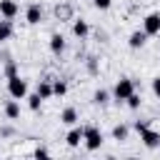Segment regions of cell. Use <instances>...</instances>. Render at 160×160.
<instances>
[{"instance_id":"obj_1","label":"cell","mask_w":160,"mask_h":160,"mask_svg":"<svg viewBox=\"0 0 160 160\" xmlns=\"http://www.w3.org/2000/svg\"><path fill=\"white\" fill-rule=\"evenodd\" d=\"M102 142H105V135H102V130L98 125H85L82 128V145H85V150L95 152V150L102 148Z\"/></svg>"},{"instance_id":"obj_2","label":"cell","mask_w":160,"mask_h":160,"mask_svg":"<svg viewBox=\"0 0 160 160\" xmlns=\"http://www.w3.org/2000/svg\"><path fill=\"white\" fill-rule=\"evenodd\" d=\"M132 92H135V80H132V78H120V80L112 85V100H115V102H125Z\"/></svg>"},{"instance_id":"obj_3","label":"cell","mask_w":160,"mask_h":160,"mask_svg":"<svg viewBox=\"0 0 160 160\" xmlns=\"http://www.w3.org/2000/svg\"><path fill=\"white\" fill-rule=\"evenodd\" d=\"M8 95L15 100H25L28 98V80H22L20 75L8 78Z\"/></svg>"},{"instance_id":"obj_4","label":"cell","mask_w":160,"mask_h":160,"mask_svg":"<svg viewBox=\"0 0 160 160\" xmlns=\"http://www.w3.org/2000/svg\"><path fill=\"white\" fill-rule=\"evenodd\" d=\"M42 5L40 2H30L28 8H25V22L28 25H40L42 22Z\"/></svg>"},{"instance_id":"obj_5","label":"cell","mask_w":160,"mask_h":160,"mask_svg":"<svg viewBox=\"0 0 160 160\" xmlns=\"http://www.w3.org/2000/svg\"><path fill=\"white\" fill-rule=\"evenodd\" d=\"M142 30L152 38V35H160V12H148L142 18Z\"/></svg>"},{"instance_id":"obj_6","label":"cell","mask_w":160,"mask_h":160,"mask_svg":"<svg viewBox=\"0 0 160 160\" xmlns=\"http://www.w3.org/2000/svg\"><path fill=\"white\" fill-rule=\"evenodd\" d=\"M140 140H142V145H145L148 150H155V148H160V132H158V130H152V128H145V130H140Z\"/></svg>"},{"instance_id":"obj_7","label":"cell","mask_w":160,"mask_h":160,"mask_svg":"<svg viewBox=\"0 0 160 160\" xmlns=\"http://www.w3.org/2000/svg\"><path fill=\"white\" fill-rule=\"evenodd\" d=\"M48 48H50V52H52V55H62V52H65V48H68L65 35H62V32H52V35H50V40H48Z\"/></svg>"},{"instance_id":"obj_8","label":"cell","mask_w":160,"mask_h":160,"mask_svg":"<svg viewBox=\"0 0 160 160\" xmlns=\"http://www.w3.org/2000/svg\"><path fill=\"white\" fill-rule=\"evenodd\" d=\"M148 32L145 30H132L130 35H128V48H132V50H140V48H145V42H148Z\"/></svg>"},{"instance_id":"obj_9","label":"cell","mask_w":160,"mask_h":160,"mask_svg":"<svg viewBox=\"0 0 160 160\" xmlns=\"http://www.w3.org/2000/svg\"><path fill=\"white\" fill-rule=\"evenodd\" d=\"M18 12H20V5H18L15 0H0V15H2L5 20H15Z\"/></svg>"},{"instance_id":"obj_10","label":"cell","mask_w":160,"mask_h":160,"mask_svg":"<svg viewBox=\"0 0 160 160\" xmlns=\"http://www.w3.org/2000/svg\"><path fill=\"white\" fill-rule=\"evenodd\" d=\"M2 112H5L8 120H20V100H15V98L5 100L2 102Z\"/></svg>"},{"instance_id":"obj_11","label":"cell","mask_w":160,"mask_h":160,"mask_svg":"<svg viewBox=\"0 0 160 160\" xmlns=\"http://www.w3.org/2000/svg\"><path fill=\"white\" fill-rule=\"evenodd\" d=\"M72 35H75L78 40H85V38L90 35V25H88V20H82V18H72Z\"/></svg>"},{"instance_id":"obj_12","label":"cell","mask_w":160,"mask_h":160,"mask_svg":"<svg viewBox=\"0 0 160 160\" xmlns=\"http://www.w3.org/2000/svg\"><path fill=\"white\" fill-rule=\"evenodd\" d=\"M78 120H80L78 108H72V105H70V108H62V110H60V122H62V125H68V128H70V125H78Z\"/></svg>"},{"instance_id":"obj_13","label":"cell","mask_w":160,"mask_h":160,"mask_svg":"<svg viewBox=\"0 0 160 160\" xmlns=\"http://www.w3.org/2000/svg\"><path fill=\"white\" fill-rule=\"evenodd\" d=\"M65 142H68L70 148H78V145L82 142V125H70V130H68V135H65Z\"/></svg>"},{"instance_id":"obj_14","label":"cell","mask_w":160,"mask_h":160,"mask_svg":"<svg viewBox=\"0 0 160 160\" xmlns=\"http://www.w3.org/2000/svg\"><path fill=\"white\" fill-rule=\"evenodd\" d=\"M38 95H40L42 100H50V98H52V80H50V78H45V80L38 82Z\"/></svg>"},{"instance_id":"obj_15","label":"cell","mask_w":160,"mask_h":160,"mask_svg":"<svg viewBox=\"0 0 160 160\" xmlns=\"http://www.w3.org/2000/svg\"><path fill=\"white\" fill-rule=\"evenodd\" d=\"M128 135H130V125H125V122H118V125L112 128V140H118V142H125V140H128Z\"/></svg>"},{"instance_id":"obj_16","label":"cell","mask_w":160,"mask_h":160,"mask_svg":"<svg viewBox=\"0 0 160 160\" xmlns=\"http://www.w3.org/2000/svg\"><path fill=\"white\" fill-rule=\"evenodd\" d=\"M110 98H112V92H108L105 88H98V90L92 92V102H95V105H100V108H102V105H108V102H110Z\"/></svg>"},{"instance_id":"obj_17","label":"cell","mask_w":160,"mask_h":160,"mask_svg":"<svg viewBox=\"0 0 160 160\" xmlns=\"http://www.w3.org/2000/svg\"><path fill=\"white\" fill-rule=\"evenodd\" d=\"M12 32H15V30H12V20H5V18H2V20H0V45H2L5 40H10Z\"/></svg>"},{"instance_id":"obj_18","label":"cell","mask_w":160,"mask_h":160,"mask_svg":"<svg viewBox=\"0 0 160 160\" xmlns=\"http://www.w3.org/2000/svg\"><path fill=\"white\" fill-rule=\"evenodd\" d=\"M55 18L58 20H72V5H68V2L55 5Z\"/></svg>"},{"instance_id":"obj_19","label":"cell","mask_w":160,"mask_h":160,"mask_svg":"<svg viewBox=\"0 0 160 160\" xmlns=\"http://www.w3.org/2000/svg\"><path fill=\"white\" fill-rule=\"evenodd\" d=\"M15 75H20V65H18V60H8L5 68H2V78L8 80V78H15Z\"/></svg>"},{"instance_id":"obj_20","label":"cell","mask_w":160,"mask_h":160,"mask_svg":"<svg viewBox=\"0 0 160 160\" xmlns=\"http://www.w3.org/2000/svg\"><path fill=\"white\" fill-rule=\"evenodd\" d=\"M65 92H68V82L60 80V78H55V80H52V95H55V98H62Z\"/></svg>"},{"instance_id":"obj_21","label":"cell","mask_w":160,"mask_h":160,"mask_svg":"<svg viewBox=\"0 0 160 160\" xmlns=\"http://www.w3.org/2000/svg\"><path fill=\"white\" fill-rule=\"evenodd\" d=\"M25 100H28V108H30V110H32V112H38V110H40V105H42V98H40V95H38V90H35V92H32V95H28V98H25Z\"/></svg>"},{"instance_id":"obj_22","label":"cell","mask_w":160,"mask_h":160,"mask_svg":"<svg viewBox=\"0 0 160 160\" xmlns=\"http://www.w3.org/2000/svg\"><path fill=\"white\" fill-rule=\"evenodd\" d=\"M85 70H88L90 75H98V70H100V68H98V58H95V55H90V58L85 60Z\"/></svg>"},{"instance_id":"obj_23","label":"cell","mask_w":160,"mask_h":160,"mask_svg":"<svg viewBox=\"0 0 160 160\" xmlns=\"http://www.w3.org/2000/svg\"><path fill=\"white\" fill-rule=\"evenodd\" d=\"M125 105H128V108H130V110H138V108H140V105H142V98H140V95H138V92H132V95H130V98H128V100H125Z\"/></svg>"},{"instance_id":"obj_24","label":"cell","mask_w":160,"mask_h":160,"mask_svg":"<svg viewBox=\"0 0 160 160\" xmlns=\"http://www.w3.org/2000/svg\"><path fill=\"white\" fill-rule=\"evenodd\" d=\"M150 90H152V95L160 100V75H155V78L150 80Z\"/></svg>"},{"instance_id":"obj_25","label":"cell","mask_w":160,"mask_h":160,"mask_svg":"<svg viewBox=\"0 0 160 160\" xmlns=\"http://www.w3.org/2000/svg\"><path fill=\"white\" fill-rule=\"evenodd\" d=\"M92 5H95L98 10H110V5H112V0H92Z\"/></svg>"},{"instance_id":"obj_26","label":"cell","mask_w":160,"mask_h":160,"mask_svg":"<svg viewBox=\"0 0 160 160\" xmlns=\"http://www.w3.org/2000/svg\"><path fill=\"white\" fill-rule=\"evenodd\" d=\"M145 128H150V120H135V122H132V130H138V132L145 130Z\"/></svg>"},{"instance_id":"obj_27","label":"cell","mask_w":160,"mask_h":160,"mask_svg":"<svg viewBox=\"0 0 160 160\" xmlns=\"http://www.w3.org/2000/svg\"><path fill=\"white\" fill-rule=\"evenodd\" d=\"M32 155H35V158H48V155H50V150H48V148H40V145H38V148L32 150Z\"/></svg>"},{"instance_id":"obj_28","label":"cell","mask_w":160,"mask_h":160,"mask_svg":"<svg viewBox=\"0 0 160 160\" xmlns=\"http://www.w3.org/2000/svg\"><path fill=\"white\" fill-rule=\"evenodd\" d=\"M12 132H15V130H12V128H2V130H0V135H2V138H10V135H12Z\"/></svg>"},{"instance_id":"obj_29","label":"cell","mask_w":160,"mask_h":160,"mask_svg":"<svg viewBox=\"0 0 160 160\" xmlns=\"http://www.w3.org/2000/svg\"><path fill=\"white\" fill-rule=\"evenodd\" d=\"M158 52H160V45H158Z\"/></svg>"}]
</instances>
